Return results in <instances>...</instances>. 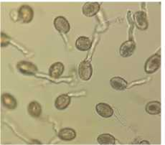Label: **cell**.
<instances>
[{"label": "cell", "instance_id": "1", "mask_svg": "<svg viewBox=\"0 0 165 145\" xmlns=\"http://www.w3.org/2000/svg\"><path fill=\"white\" fill-rule=\"evenodd\" d=\"M161 66V56L160 55L155 54L152 55L149 58L145 63V72L146 73H155Z\"/></svg>", "mask_w": 165, "mask_h": 145}, {"label": "cell", "instance_id": "2", "mask_svg": "<svg viewBox=\"0 0 165 145\" xmlns=\"http://www.w3.org/2000/svg\"><path fill=\"white\" fill-rule=\"evenodd\" d=\"M93 68L91 63L87 60L82 61L78 67V74L80 78L83 80H88L91 78Z\"/></svg>", "mask_w": 165, "mask_h": 145}, {"label": "cell", "instance_id": "3", "mask_svg": "<svg viewBox=\"0 0 165 145\" xmlns=\"http://www.w3.org/2000/svg\"><path fill=\"white\" fill-rule=\"evenodd\" d=\"M18 71L22 74L27 75H34L38 73V68L35 65L28 61H20L17 63Z\"/></svg>", "mask_w": 165, "mask_h": 145}, {"label": "cell", "instance_id": "4", "mask_svg": "<svg viewBox=\"0 0 165 145\" xmlns=\"http://www.w3.org/2000/svg\"><path fill=\"white\" fill-rule=\"evenodd\" d=\"M33 16H34V12L32 9L27 5L22 6L19 10L18 17L22 22L29 23L33 19Z\"/></svg>", "mask_w": 165, "mask_h": 145}, {"label": "cell", "instance_id": "5", "mask_svg": "<svg viewBox=\"0 0 165 145\" xmlns=\"http://www.w3.org/2000/svg\"><path fill=\"white\" fill-rule=\"evenodd\" d=\"M54 25L55 29L60 33H68L70 31V24L68 21L63 17L60 16L56 17L54 20Z\"/></svg>", "mask_w": 165, "mask_h": 145}, {"label": "cell", "instance_id": "6", "mask_svg": "<svg viewBox=\"0 0 165 145\" xmlns=\"http://www.w3.org/2000/svg\"><path fill=\"white\" fill-rule=\"evenodd\" d=\"M100 4L98 2H87L83 7V13L86 17H93L99 11Z\"/></svg>", "mask_w": 165, "mask_h": 145}, {"label": "cell", "instance_id": "7", "mask_svg": "<svg viewBox=\"0 0 165 145\" xmlns=\"http://www.w3.org/2000/svg\"><path fill=\"white\" fill-rule=\"evenodd\" d=\"M136 48V44L133 40H127L120 47V54L123 58H128L132 55Z\"/></svg>", "mask_w": 165, "mask_h": 145}, {"label": "cell", "instance_id": "8", "mask_svg": "<svg viewBox=\"0 0 165 145\" xmlns=\"http://www.w3.org/2000/svg\"><path fill=\"white\" fill-rule=\"evenodd\" d=\"M136 25L138 29L145 30L148 27V21L146 19V13L144 12H137L134 15Z\"/></svg>", "mask_w": 165, "mask_h": 145}, {"label": "cell", "instance_id": "9", "mask_svg": "<svg viewBox=\"0 0 165 145\" xmlns=\"http://www.w3.org/2000/svg\"><path fill=\"white\" fill-rule=\"evenodd\" d=\"M96 111L103 118H109L111 116H113L114 114V110L108 104H104V103H101L96 105Z\"/></svg>", "mask_w": 165, "mask_h": 145}, {"label": "cell", "instance_id": "10", "mask_svg": "<svg viewBox=\"0 0 165 145\" xmlns=\"http://www.w3.org/2000/svg\"><path fill=\"white\" fill-rule=\"evenodd\" d=\"M64 66L62 62H55L52 64L49 69V75L53 78H58L63 73Z\"/></svg>", "mask_w": 165, "mask_h": 145}, {"label": "cell", "instance_id": "11", "mask_svg": "<svg viewBox=\"0 0 165 145\" xmlns=\"http://www.w3.org/2000/svg\"><path fill=\"white\" fill-rule=\"evenodd\" d=\"M70 103V97L67 94L59 95L55 102V106L59 110H63L69 106Z\"/></svg>", "mask_w": 165, "mask_h": 145}, {"label": "cell", "instance_id": "12", "mask_svg": "<svg viewBox=\"0 0 165 145\" xmlns=\"http://www.w3.org/2000/svg\"><path fill=\"white\" fill-rule=\"evenodd\" d=\"M110 83L111 87L116 91H123L127 88L128 83L121 77H114L111 79Z\"/></svg>", "mask_w": 165, "mask_h": 145}, {"label": "cell", "instance_id": "13", "mask_svg": "<svg viewBox=\"0 0 165 145\" xmlns=\"http://www.w3.org/2000/svg\"><path fill=\"white\" fill-rule=\"evenodd\" d=\"M76 46L78 50L81 51H87L91 47V40L88 37L82 36L77 39Z\"/></svg>", "mask_w": 165, "mask_h": 145}, {"label": "cell", "instance_id": "14", "mask_svg": "<svg viewBox=\"0 0 165 145\" xmlns=\"http://www.w3.org/2000/svg\"><path fill=\"white\" fill-rule=\"evenodd\" d=\"M60 139L64 141H71L76 137V133L75 130L70 128H65L61 129L58 133Z\"/></svg>", "mask_w": 165, "mask_h": 145}, {"label": "cell", "instance_id": "15", "mask_svg": "<svg viewBox=\"0 0 165 145\" xmlns=\"http://www.w3.org/2000/svg\"><path fill=\"white\" fill-rule=\"evenodd\" d=\"M2 102L5 107L9 109H14L17 107V101L9 93H4L2 95Z\"/></svg>", "mask_w": 165, "mask_h": 145}, {"label": "cell", "instance_id": "16", "mask_svg": "<svg viewBox=\"0 0 165 145\" xmlns=\"http://www.w3.org/2000/svg\"><path fill=\"white\" fill-rule=\"evenodd\" d=\"M146 111L151 115H157L161 113V104L159 101H150L146 106Z\"/></svg>", "mask_w": 165, "mask_h": 145}, {"label": "cell", "instance_id": "17", "mask_svg": "<svg viewBox=\"0 0 165 145\" xmlns=\"http://www.w3.org/2000/svg\"><path fill=\"white\" fill-rule=\"evenodd\" d=\"M28 113L30 116L33 117H39L42 113V108L40 104L38 103L37 101H32L31 102L28 106Z\"/></svg>", "mask_w": 165, "mask_h": 145}, {"label": "cell", "instance_id": "18", "mask_svg": "<svg viewBox=\"0 0 165 145\" xmlns=\"http://www.w3.org/2000/svg\"><path fill=\"white\" fill-rule=\"evenodd\" d=\"M97 141L100 144L113 145L116 143V139L109 134H103L98 136Z\"/></svg>", "mask_w": 165, "mask_h": 145}]
</instances>
